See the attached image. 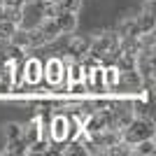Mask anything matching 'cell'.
<instances>
[{
  "instance_id": "52a82bcc",
  "label": "cell",
  "mask_w": 156,
  "mask_h": 156,
  "mask_svg": "<svg viewBox=\"0 0 156 156\" xmlns=\"http://www.w3.org/2000/svg\"><path fill=\"white\" fill-rule=\"evenodd\" d=\"M40 130H42V119L40 117H33L26 126H21V140L26 142V147L40 137Z\"/></svg>"
},
{
  "instance_id": "4fadbf2b",
  "label": "cell",
  "mask_w": 156,
  "mask_h": 156,
  "mask_svg": "<svg viewBox=\"0 0 156 156\" xmlns=\"http://www.w3.org/2000/svg\"><path fill=\"white\" fill-rule=\"evenodd\" d=\"M2 137H5L7 142H12V140L21 137V124H16V121H7V124L2 126Z\"/></svg>"
},
{
  "instance_id": "277c9868",
  "label": "cell",
  "mask_w": 156,
  "mask_h": 156,
  "mask_svg": "<svg viewBox=\"0 0 156 156\" xmlns=\"http://www.w3.org/2000/svg\"><path fill=\"white\" fill-rule=\"evenodd\" d=\"M42 82V61L30 56L23 58V84L26 86H37Z\"/></svg>"
},
{
  "instance_id": "ac0fdd59",
  "label": "cell",
  "mask_w": 156,
  "mask_h": 156,
  "mask_svg": "<svg viewBox=\"0 0 156 156\" xmlns=\"http://www.w3.org/2000/svg\"><path fill=\"white\" fill-rule=\"evenodd\" d=\"M14 30H16V23H12L7 19H0V40H9Z\"/></svg>"
},
{
  "instance_id": "5b68a950",
  "label": "cell",
  "mask_w": 156,
  "mask_h": 156,
  "mask_svg": "<svg viewBox=\"0 0 156 156\" xmlns=\"http://www.w3.org/2000/svg\"><path fill=\"white\" fill-rule=\"evenodd\" d=\"M54 21H56L61 35H70L77 30V12H56Z\"/></svg>"
},
{
  "instance_id": "30bf717a",
  "label": "cell",
  "mask_w": 156,
  "mask_h": 156,
  "mask_svg": "<svg viewBox=\"0 0 156 156\" xmlns=\"http://www.w3.org/2000/svg\"><path fill=\"white\" fill-rule=\"evenodd\" d=\"M135 21H137V28H140V33L154 30V26H156V19H154V12H151V9H144L140 16H135Z\"/></svg>"
},
{
  "instance_id": "e0dca14e",
  "label": "cell",
  "mask_w": 156,
  "mask_h": 156,
  "mask_svg": "<svg viewBox=\"0 0 156 156\" xmlns=\"http://www.w3.org/2000/svg\"><path fill=\"white\" fill-rule=\"evenodd\" d=\"M7 154H26V142L21 140V137H16V140H12V142H7Z\"/></svg>"
},
{
  "instance_id": "7c38bea8",
  "label": "cell",
  "mask_w": 156,
  "mask_h": 156,
  "mask_svg": "<svg viewBox=\"0 0 156 156\" xmlns=\"http://www.w3.org/2000/svg\"><path fill=\"white\" fill-rule=\"evenodd\" d=\"M54 9L56 12H79L82 9V0H56Z\"/></svg>"
},
{
  "instance_id": "9c48e42d",
  "label": "cell",
  "mask_w": 156,
  "mask_h": 156,
  "mask_svg": "<svg viewBox=\"0 0 156 156\" xmlns=\"http://www.w3.org/2000/svg\"><path fill=\"white\" fill-rule=\"evenodd\" d=\"M130 154H137V156H151L156 154V142L154 137H147V140H140L130 147Z\"/></svg>"
},
{
  "instance_id": "7a4b0ae2",
  "label": "cell",
  "mask_w": 156,
  "mask_h": 156,
  "mask_svg": "<svg viewBox=\"0 0 156 156\" xmlns=\"http://www.w3.org/2000/svg\"><path fill=\"white\" fill-rule=\"evenodd\" d=\"M110 91L114 93H140L142 91V77L140 72L133 68V70H119V77H117V84L112 86Z\"/></svg>"
},
{
  "instance_id": "3957f363",
  "label": "cell",
  "mask_w": 156,
  "mask_h": 156,
  "mask_svg": "<svg viewBox=\"0 0 156 156\" xmlns=\"http://www.w3.org/2000/svg\"><path fill=\"white\" fill-rule=\"evenodd\" d=\"M42 79H44L49 86L61 84V82H68V77H65V63H63V58L54 56V58H49L47 63H42Z\"/></svg>"
},
{
  "instance_id": "2e32d148",
  "label": "cell",
  "mask_w": 156,
  "mask_h": 156,
  "mask_svg": "<svg viewBox=\"0 0 156 156\" xmlns=\"http://www.w3.org/2000/svg\"><path fill=\"white\" fill-rule=\"evenodd\" d=\"M68 93L75 96V98H84V93H86L84 79H82V82H68Z\"/></svg>"
},
{
  "instance_id": "5bb4252c",
  "label": "cell",
  "mask_w": 156,
  "mask_h": 156,
  "mask_svg": "<svg viewBox=\"0 0 156 156\" xmlns=\"http://www.w3.org/2000/svg\"><path fill=\"white\" fill-rule=\"evenodd\" d=\"M103 154H107V156H126V154H130V144H126L124 140H119V142L110 144Z\"/></svg>"
},
{
  "instance_id": "ba28073f",
  "label": "cell",
  "mask_w": 156,
  "mask_h": 156,
  "mask_svg": "<svg viewBox=\"0 0 156 156\" xmlns=\"http://www.w3.org/2000/svg\"><path fill=\"white\" fill-rule=\"evenodd\" d=\"M37 28L42 30V35L47 37V42H54V40H58V26H56V21L54 16H42V21L37 23Z\"/></svg>"
},
{
  "instance_id": "6da1fadb",
  "label": "cell",
  "mask_w": 156,
  "mask_h": 156,
  "mask_svg": "<svg viewBox=\"0 0 156 156\" xmlns=\"http://www.w3.org/2000/svg\"><path fill=\"white\" fill-rule=\"evenodd\" d=\"M154 133H156L154 119H149V117H133V119H130V124L121 130V140L133 147V144L140 142V140L154 137Z\"/></svg>"
},
{
  "instance_id": "8fae6325",
  "label": "cell",
  "mask_w": 156,
  "mask_h": 156,
  "mask_svg": "<svg viewBox=\"0 0 156 156\" xmlns=\"http://www.w3.org/2000/svg\"><path fill=\"white\" fill-rule=\"evenodd\" d=\"M119 35H140V28H137V21H135V16H128V19H124L121 23H119Z\"/></svg>"
},
{
  "instance_id": "9a60e30c",
  "label": "cell",
  "mask_w": 156,
  "mask_h": 156,
  "mask_svg": "<svg viewBox=\"0 0 156 156\" xmlns=\"http://www.w3.org/2000/svg\"><path fill=\"white\" fill-rule=\"evenodd\" d=\"M47 149H49V140L37 137L33 144H28V147H26V154H47Z\"/></svg>"
},
{
  "instance_id": "8992f818",
  "label": "cell",
  "mask_w": 156,
  "mask_h": 156,
  "mask_svg": "<svg viewBox=\"0 0 156 156\" xmlns=\"http://www.w3.org/2000/svg\"><path fill=\"white\" fill-rule=\"evenodd\" d=\"M89 47H91V37H72L70 42H68L65 54H68L70 58L79 61L82 56H86V54H89Z\"/></svg>"
}]
</instances>
